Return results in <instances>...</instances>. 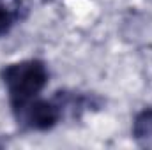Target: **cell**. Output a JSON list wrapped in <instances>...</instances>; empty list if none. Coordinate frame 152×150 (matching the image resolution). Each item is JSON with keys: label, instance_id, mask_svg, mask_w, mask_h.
Instances as JSON below:
<instances>
[{"label": "cell", "instance_id": "obj_1", "mask_svg": "<svg viewBox=\"0 0 152 150\" xmlns=\"http://www.w3.org/2000/svg\"><path fill=\"white\" fill-rule=\"evenodd\" d=\"M0 79L7 90L9 106L14 115L34 99L41 97V92L48 85L50 73L42 60L27 58L5 66L0 71Z\"/></svg>", "mask_w": 152, "mask_h": 150}, {"label": "cell", "instance_id": "obj_2", "mask_svg": "<svg viewBox=\"0 0 152 150\" xmlns=\"http://www.w3.org/2000/svg\"><path fill=\"white\" fill-rule=\"evenodd\" d=\"M62 104L55 95L51 99L37 97L18 113H14L18 125L25 131H50L62 120Z\"/></svg>", "mask_w": 152, "mask_h": 150}, {"label": "cell", "instance_id": "obj_3", "mask_svg": "<svg viewBox=\"0 0 152 150\" xmlns=\"http://www.w3.org/2000/svg\"><path fill=\"white\" fill-rule=\"evenodd\" d=\"M131 134L140 147L152 149V108H143L134 115Z\"/></svg>", "mask_w": 152, "mask_h": 150}, {"label": "cell", "instance_id": "obj_4", "mask_svg": "<svg viewBox=\"0 0 152 150\" xmlns=\"http://www.w3.org/2000/svg\"><path fill=\"white\" fill-rule=\"evenodd\" d=\"M18 18H20V14H18L16 11L9 9L7 5H4V4L0 2V37L5 36V34H9V30H11V28L14 27V23L18 21Z\"/></svg>", "mask_w": 152, "mask_h": 150}]
</instances>
